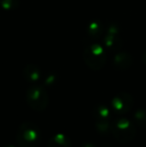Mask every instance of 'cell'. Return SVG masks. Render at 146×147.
Listing matches in <instances>:
<instances>
[{
  "label": "cell",
  "mask_w": 146,
  "mask_h": 147,
  "mask_svg": "<svg viewBox=\"0 0 146 147\" xmlns=\"http://www.w3.org/2000/svg\"><path fill=\"white\" fill-rule=\"evenodd\" d=\"M142 61H143V63L146 65V51L143 53V55H142Z\"/></svg>",
  "instance_id": "cell-16"
},
{
  "label": "cell",
  "mask_w": 146,
  "mask_h": 147,
  "mask_svg": "<svg viewBox=\"0 0 146 147\" xmlns=\"http://www.w3.org/2000/svg\"><path fill=\"white\" fill-rule=\"evenodd\" d=\"M102 31H103V26L97 21L91 23L89 25V27H88V34H89V36L92 37V38L98 37L102 33Z\"/></svg>",
  "instance_id": "cell-13"
},
{
  "label": "cell",
  "mask_w": 146,
  "mask_h": 147,
  "mask_svg": "<svg viewBox=\"0 0 146 147\" xmlns=\"http://www.w3.org/2000/svg\"><path fill=\"white\" fill-rule=\"evenodd\" d=\"M1 6L5 10L15 9L18 6V0H2Z\"/></svg>",
  "instance_id": "cell-14"
},
{
  "label": "cell",
  "mask_w": 146,
  "mask_h": 147,
  "mask_svg": "<svg viewBox=\"0 0 146 147\" xmlns=\"http://www.w3.org/2000/svg\"><path fill=\"white\" fill-rule=\"evenodd\" d=\"M47 147H72V143L69 137H67L65 134L58 133L49 139Z\"/></svg>",
  "instance_id": "cell-9"
},
{
  "label": "cell",
  "mask_w": 146,
  "mask_h": 147,
  "mask_svg": "<svg viewBox=\"0 0 146 147\" xmlns=\"http://www.w3.org/2000/svg\"><path fill=\"white\" fill-rule=\"evenodd\" d=\"M93 116L96 118V120H109L111 116V110L106 105L99 104L94 107Z\"/></svg>",
  "instance_id": "cell-10"
},
{
  "label": "cell",
  "mask_w": 146,
  "mask_h": 147,
  "mask_svg": "<svg viewBox=\"0 0 146 147\" xmlns=\"http://www.w3.org/2000/svg\"><path fill=\"white\" fill-rule=\"evenodd\" d=\"M5 147H15V146H13V145H7V146H5Z\"/></svg>",
  "instance_id": "cell-17"
},
{
  "label": "cell",
  "mask_w": 146,
  "mask_h": 147,
  "mask_svg": "<svg viewBox=\"0 0 146 147\" xmlns=\"http://www.w3.org/2000/svg\"><path fill=\"white\" fill-rule=\"evenodd\" d=\"M133 59L130 54L125 52H120L115 55L113 59V65L118 70H126L132 65Z\"/></svg>",
  "instance_id": "cell-7"
},
{
  "label": "cell",
  "mask_w": 146,
  "mask_h": 147,
  "mask_svg": "<svg viewBox=\"0 0 146 147\" xmlns=\"http://www.w3.org/2000/svg\"><path fill=\"white\" fill-rule=\"evenodd\" d=\"M26 102L34 111H44L49 103L48 93L43 86L33 84L26 91Z\"/></svg>",
  "instance_id": "cell-3"
},
{
  "label": "cell",
  "mask_w": 146,
  "mask_h": 147,
  "mask_svg": "<svg viewBox=\"0 0 146 147\" xmlns=\"http://www.w3.org/2000/svg\"><path fill=\"white\" fill-rule=\"evenodd\" d=\"M16 141L19 147H37L41 141L40 129L32 122H23L18 127Z\"/></svg>",
  "instance_id": "cell-1"
},
{
  "label": "cell",
  "mask_w": 146,
  "mask_h": 147,
  "mask_svg": "<svg viewBox=\"0 0 146 147\" xmlns=\"http://www.w3.org/2000/svg\"><path fill=\"white\" fill-rule=\"evenodd\" d=\"M111 134L120 143H128L136 135V125L128 118L118 117L112 122Z\"/></svg>",
  "instance_id": "cell-2"
},
{
  "label": "cell",
  "mask_w": 146,
  "mask_h": 147,
  "mask_svg": "<svg viewBox=\"0 0 146 147\" xmlns=\"http://www.w3.org/2000/svg\"><path fill=\"white\" fill-rule=\"evenodd\" d=\"M115 26L110 25L106 32V36L104 37V44L111 50H116L121 47V41L118 37V32L115 30Z\"/></svg>",
  "instance_id": "cell-6"
},
{
  "label": "cell",
  "mask_w": 146,
  "mask_h": 147,
  "mask_svg": "<svg viewBox=\"0 0 146 147\" xmlns=\"http://www.w3.org/2000/svg\"><path fill=\"white\" fill-rule=\"evenodd\" d=\"M95 128L100 135H109L112 132V123L109 120H97Z\"/></svg>",
  "instance_id": "cell-11"
},
{
  "label": "cell",
  "mask_w": 146,
  "mask_h": 147,
  "mask_svg": "<svg viewBox=\"0 0 146 147\" xmlns=\"http://www.w3.org/2000/svg\"><path fill=\"white\" fill-rule=\"evenodd\" d=\"M23 77L30 83H36L41 79V70L34 64H28L23 69Z\"/></svg>",
  "instance_id": "cell-8"
},
{
  "label": "cell",
  "mask_w": 146,
  "mask_h": 147,
  "mask_svg": "<svg viewBox=\"0 0 146 147\" xmlns=\"http://www.w3.org/2000/svg\"><path fill=\"white\" fill-rule=\"evenodd\" d=\"M134 124L141 129H146V109L140 108L136 110L133 115Z\"/></svg>",
  "instance_id": "cell-12"
},
{
  "label": "cell",
  "mask_w": 146,
  "mask_h": 147,
  "mask_svg": "<svg viewBox=\"0 0 146 147\" xmlns=\"http://www.w3.org/2000/svg\"><path fill=\"white\" fill-rule=\"evenodd\" d=\"M111 105H112L113 111L117 114H126L132 109L134 105V99L129 93L120 92L113 97Z\"/></svg>",
  "instance_id": "cell-5"
},
{
  "label": "cell",
  "mask_w": 146,
  "mask_h": 147,
  "mask_svg": "<svg viewBox=\"0 0 146 147\" xmlns=\"http://www.w3.org/2000/svg\"><path fill=\"white\" fill-rule=\"evenodd\" d=\"M80 147H96L94 144L90 143V142H84V143L81 144V146Z\"/></svg>",
  "instance_id": "cell-15"
},
{
  "label": "cell",
  "mask_w": 146,
  "mask_h": 147,
  "mask_svg": "<svg viewBox=\"0 0 146 147\" xmlns=\"http://www.w3.org/2000/svg\"><path fill=\"white\" fill-rule=\"evenodd\" d=\"M83 59L86 65L92 70H100L106 62V54L97 43H91L83 51Z\"/></svg>",
  "instance_id": "cell-4"
}]
</instances>
